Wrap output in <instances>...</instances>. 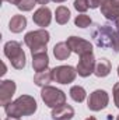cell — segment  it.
Returning <instances> with one entry per match:
<instances>
[{"label": "cell", "instance_id": "obj_1", "mask_svg": "<svg viewBox=\"0 0 119 120\" xmlns=\"http://www.w3.org/2000/svg\"><path fill=\"white\" fill-rule=\"evenodd\" d=\"M91 36L95 45L101 49H114L119 52V34L109 25H99L97 24L91 32Z\"/></svg>", "mask_w": 119, "mask_h": 120}, {"label": "cell", "instance_id": "obj_2", "mask_svg": "<svg viewBox=\"0 0 119 120\" xmlns=\"http://www.w3.org/2000/svg\"><path fill=\"white\" fill-rule=\"evenodd\" d=\"M38 105L36 101L31 95H21L16 101L10 102L4 106V112L10 117H23V116H31L36 112Z\"/></svg>", "mask_w": 119, "mask_h": 120}, {"label": "cell", "instance_id": "obj_3", "mask_svg": "<svg viewBox=\"0 0 119 120\" xmlns=\"http://www.w3.org/2000/svg\"><path fill=\"white\" fill-rule=\"evenodd\" d=\"M49 41H51V35L45 28L38 31H31L24 36V42L31 49V55L46 52V45Z\"/></svg>", "mask_w": 119, "mask_h": 120}, {"label": "cell", "instance_id": "obj_4", "mask_svg": "<svg viewBox=\"0 0 119 120\" xmlns=\"http://www.w3.org/2000/svg\"><path fill=\"white\" fill-rule=\"evenodd\" d=\"M4 56L11 61V66L17 70L25 67V53L17 41H8L4 45Z\"/></svg>", "mask_w": 119, "mask_h": 120}, {"label": "cell", "instance_id": "obj_5", "mask_svg": "<svg viewBox=\"0 0 119 120\" xmlns=\"http://www.w3.org/2000/svg\"><path fill=\"white\" fill-rule=\"evenodd\" d=\"M41 98H42L44 103L46 106L52 108V109L59 108V106L66 103V94L62 90H58V88L51 87V85H46V87L42 88Z\"/></svg>", "mask_w": 119, "mask_h": 120}, {"label": "cell", "instance_id": "obj_6", "mask_svg": "<svg viewBox=\"0 0 119 120\" xmlns=\"http://www.w3.org/2000/svg\"><path fill=\"white\" fill-rule=\"evenodd\" d=\"M108 103H109V95L104 90H95L94 92H91L87 101V106L92 112H99L105 109Z\"/></svg>", "mask_w": 119, "mask_h": 120}, {"label": "cell", "instance_id": "obj_7", "mask_svg": "<svg viewBox=\"0 0 119 120\" xmlns=\"http://www.w3.org/2000/svg\"><path fill=\"white\" fill-rule=\"evenodd\" d=\"M52 75H53V81L59 84H70L74 81L77 75V70L71 66H58L52 68Z\"/></svg>", "mask_w": 119, "mask_h": 120}, {"label": "cell", "instance_id": "obj_8", "mask_svg": "<svg viewBox=\"0 0 119 120\" xmlns=\"http://www.w3.org/2000/svg\"><path fill=\"white\" fill-rule=\"evenodd\" d=\"M67 45L70 46L71 52H74L79 56H84L87 53H92L91 42L80 38V36H70V38H67Z\"/></svg>", "mask_w": 119, "mask_h": 120}, {"label": "cell", "instance_id": "obj_9", "mask_svg": "<svg viewBox=\"0 0 119 120\" xmlns=\"http://www.w3.org/2000/svg\"><path fill=\"white\" fill-rule=\"evenodd\" d=\"M95 57H94V53H87L84 56H80L79 60V64H77V74L80 77H88L94 73L95 70Z\"/></svg>", "mask_w": 119, "mask_h": 120}, {"label": "cell", "instance_id": "obj_10", "mask_svg": "<svg viewBox=\"0 0 119 120\" xmlns=\"http://www.w3.org/2000/svg\"><path fill=\"white\" fill-rule=\"evenodd\" d=\"M16 82L13 80H3L0 84V103L3 106L11 102V98L16 92Z\"/></svg>", "mask_w": 119, "mask_h": 120}, {"label": "cell", "instance_id": "obj_11", "mask_svg": "<svg viewBox=\"0 0 119 120\" xmlns=\"http://www.w3.org/2000/svg\"><path fill=\"white\" fill-rule=\"evenodd\" d=\"M32 21H34L38 27H42V28L48 27V25L51 24V21H52V13H51V10H49L46 6H42L41 8H38V10L34 13Z\"/></svg>", "mask_w": 119, "mask_h": 120}, {"label": "cell", "instance_id": "obj_12", "mask_svg": "<svg viewBox=\"0 0 119 120\" xmlns=\"http://www.w3.org/2000/svg\"><path fill=\"white\" fill-rule=\"evenodd\" d=\"M101 13H102V15L107 20H109V21H112L115 24H119V8L115 7L111 3V0H104L102 1V4H101Z\"/></svg>", "mask_w": 119, "mask_h": 120}, {"label": "cell", "instance_id": "obj_13", "mask_svg": "<svg viewBox=\"0 0 119 120\" xmlns=\"http://www.w3.org/2000/svg\"><path fill=\"white\" fill-rule=\"evenodd\" d=\"M51 116H52L53 120H70V119H73V116H74V109L70 105L64 103V105H62L59 108L52 109Z\"/></svg>", "mask_w": 119, "mask_h": 120}, {"label": "cell", "instance_id": "obj_14", "mask_svg": "<svg viewBox=\"0 0 119 120\" xmlns=\"http://www.w3.org/2000/svg\"><path fill=\"white\" fill-rule=\"evenodd\" d=\"M48 66H49V57L46 52H39L32 55V67L36 73L48 70Z\"/></svg>", "mask_w": 119, "mask_h": 120}, {"label": "cell", "instance_id": "obj_15", "mask_svg": "<svg viewBox=\"0 0 119 120\" xmlns=\"http://www.w3.org/2000/svg\"><path fill=\"white\" fill-rule=\"evenodd\" d=\"M25 27H27V18H25L24 15H20V14L11 17V20H10V22H8V28H10L11 32H14V34L23 32V30H24Z\"/></svg>", "mask_w": 119, "mask_h": 120}, {"label": "cell", "instance_id": "obj_16", "mask_svg": "<svg viewBox=\"0 0 119 120\" xmlns=\"http://www.w3.org/2000/svg\"><path fill=\"white\" fill-rule=\"evenodd\" d=\"M111 61L105 57L99 59L95 64V70H94V74L97 77H107L109 73H111Z\"/></svg>", "mask_w": 119, "mask_h": 120}, {"label": "cell", "instance_id": "obj_17", "mask_svg": "<svg viewBox=\"0 0 119 120\" xmlns=\"http://www.w3.org/2000/svg\"><path fill=\"white\" fill-rule=\"evenodd\" d=\"M53 80V75H52V70H45V71H39V73H36L35 74V77H34V82H35V85H38V87H46V85H49V82Z\"/></svg>", "mask_w": 119, "mask_h": 120}, {"label": "cell", "instance_id": "obj_18", "mask_svg": "<svg viewBox=\"0 0 119 120\" xmlns=\"http://www.w3.org/2000/svg\"><path fill=\"white\" fill-rule=\"evenodd\" d=\"M70 53H71V49L67 45V42H59L53 48V55L58 60H66L70 56Z\"/></svg>", "mask_w": 119, "mask_h": 120}, {"label": "cell", "instance_id": "obj_19", "mask_svg": "<svg viewBox=\"0 0 119 120\" xmlns=\"http://www.w3.org/2000/svg\"><path fill=\"white\" fill-rule=\"evenodd\" d=\"M55 18H56V22L60 25H64L67 24V21L70 20V10L64 6H59L56 8V13H55Z\"/></svg>", "mask_w": 119, "mask_h": 120}, {"label": "cell", "instance_id": "obj_20", "mask_svg": "<svg viewBox=\"0 0 119 120\" xmlns=\"http://www.w3.org/2000/svg\"><path fill=\"white\" fill-rule=\"evenodd\" d=\"M86 90L83 88V87H80V85H74V87H71L70 88V96H71V99L74 101V102H83L84 99H86Z\"/></svg>", "mask_w": 119, "mask_h": 120}, {"label": "cell", "instance_id": "obj_21", "mask_svg": "<svg viewBox=\"0 0 119 120\" xmlns=\"http://www.w3.org/2000/svg\"><path fill=\"white\" fill-rule=\"evenodd\" d=\"M74 24L79 28H87V27L91 25V18L87 14H80V15H77L74 18Z\"/></svg>", "mask_w": 119, "mask_h": 120}, {"label": "cell", "instance_id": "obj_22", "mask_svg": "<svg viewBox=\"0 0 119 120\" xmlns=\"http://www.w3.org/2000/svg\"><path fill=\"white\" fill-rule=\"evenodd\" d=\"M35 3H36V0H18L16 6L21 11H31L34 8Z\"/></svg>", "mask_w": 119, "mask_h": 120}, {"label": "cell", "instance_id": "obj_23", "mask_svg": "<svg viewBox=\"0 0 119 120\" xmlns=\"http://www.w3.org/2000/svg\"><path fill=\"white\" fill-rule=\"evenodd\" d=\"M74 8L80 13H86L88 10V1L87 0H74Z\"/></svg>", "mask_w": 119, "mask_h": 120}, {"label": "cell", "instance_id": "obj_24", "mask_svg": "<svg viewBox=\"0 0 119 120\" xmlns=\"http://www.w3.org/2000/svg\"><path fill=\"white\" fill-rule=\"evenodd\" d=\"M114 102H115L116 108H119V82L114 85Z\"/></svg>", "mask_w": 119, "mask_h": 120}, {"label": "cell", "instance_id": "obj_25", "mask_svg": "<svg viewBox=\"0 0 119 120\" xmlns=\"http://www.w3.org/2000/svg\"><path fill=\"white\" fill-rule=\"evenodd\" d=\"M87 1H88V7L90 8H98V7L102 4L104 0H87Z\"/></svg>", "mask_w": 119, "mask_h": 120}, {"label": "cell", "instance_id": "obj_26", "mask_svg": "<svg viewBox=\"0 0 119 120\" xmlns=\"http://www.w3.org/2000/svg\"><path fill=\"white\" fill-rule=\"evenodd\" d=\"M51 0H36V3L38 4H41V6H45V4H48Z\"/></svg>", "mask_w": 119, "mask_h": 120}, {"label": "cell", "instance_id": "obj_27", "mask_svg": "<svg viewBox=\"0 0 119 120\" xmlns=\"http://www.w3.org/2000/svg\"><path fill=\"white\" fill-rule=\"evenodd\" d=\"M111 3H112L115 7H118V8H119V0H111Z\"/></svg>", "mask_w": 119, "mask_h": 120}, {"label": "cell", "instance_id": "obj_28", "mask_svg": "<svg viewBox=\"0 0 119 120\" xmlns=\"http://www.w3.org/2000/svg\"><path fill=\"white\" fill-rule=\"evenodd\" d=\"M3 1H8V3H11V4H17L18 0H3Z\"/></svg>", "mask_w": 119, "mask_h": 120}, {"label": "cell", "instance_id": "obj_29", "mask_svg": "<svg viewBox=\"0 0 119 120\" xmlns=\"http://www.w3.org/2000/svg\"><path fill=\"white\" fill-rule=\"evenodd\" d=\"M4 120H21V119H20V117H10V116H8L7 119H4Z\"/></svg>", "mask_w": 119, "mask_h": 120}, {"label": "cell", "instance_id": "obj_30", "mask_svg": "<svg viewBox=\"0 0 119 120\" xmlns=\"http://www.w3.org/2000/svg\"><path fill=\"white\" fill-rule=\"evenodd\" d=\"M52 1H55V3H63V1H66V0H52Z\"/></svg>", "mask_w": 119, "mask_h": 120}, {"label": "cell", "instance_id": "obj_31", "mask_svg": "<svg viewBox=\"0 0 119 120\" xmlns=\"http://www.w3.org/2000/svg\"><path fill=\"white\" fill-rule=\"evenodd\" d=\"M86 120H97V119H95L94 116H90V117H87V119H86Z\"/></svg>", "mask_w": 119, "mask_h": 120}, {"label": "cell", "instance_id": "obj_32", "mask_svg": "<svg viewBox=\"0 0 119 120\" xmlns=\"http://www.w3.org/2000/svg\"><path fill=\"white\" fill-rule=\"evenodd\" d=\"M116 32L119 34V24H116Z\"/></svg>", "mask_w": 119, "mask_h": 120}, {"label": "cell", "instance_id": "obj_33", "mask_svg": "<svg viewBox=\"0 0 119 120\" xmlns=\"http://www.w3.org/2000/svg\"><path fill=\"white\" fill-rule=\"evenodd\" d=\"M116 120H119V115H118V117H116Z\"/></svg>", "mask_w": 119, "mask_h": 120}, {"label": "cell", "instance_id": "obj_34", "mask_svg": "<svg viewBox=\"0 0 119 120\" xmlns=\"http://www.w3.org/2000/svg\"><path fill=\"white\" fill-rule=\"evenodd\" d=\"M118 75H119V67H118Z\"/></svg>", "mask_w": 119, "mask_h": 120}]
</instances>
